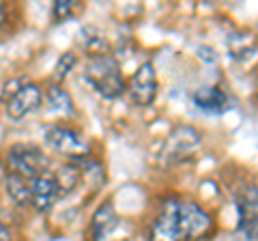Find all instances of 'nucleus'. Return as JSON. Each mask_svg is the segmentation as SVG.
I'll use <instances>...</instances> for the list:
<instances>
[{
    "label": "nucleus",
    "instance_id": "1",
    "mask_svg": "<svg viewBox=\"0 0 258 241\" xmlns=\"http://www.w3.org/2000/svg\"><path fill=\"white\" fill-rule=\"evenodd\" d=\"M213 230V220L187 198H168L149 226V241H200Z\"/></svg>",
    "mask_w": 258,
    "mask_h": 241
},
{
    "label": "nucleus",
    "instance_id": "2",
    "mask_svg": "<svg viewBox=\"0 0 258 241\" xmlns=\"http://www.w3.org/2000/svg\"><path fill=\"white\" fill-rule=\"evenodd\" d=\"M84 78L91 84L93 91L97 95H101L103 99H116L125 93L123 71H120L118 61L110 52L88 56L86 67H84Z\"/></svg>",
    "mask_w": 258,
    "mask_h": 241
},
{
    "label": "nucleus",
    "instance_id": "3",
    "mask_svg": "<svg viewBox=\"0 0 258 241\" xmlns=\"http://www.w3.org/2000/svg\"><path fill=\"white\" fill-rule=\"evenodd\" d=\"M43 138L54 153L69 157L71 162H78V159L91 155V142L86 140V136L69 125L54 123L50 127H45Z\"/></svg>",
    "mask_w": 258,
    "mask_h": 241
},
{
    "label": "nucleus",
    "instance_id": "4",
    "mask_svg": "<svg viewBox=\"0 0 258 241\" xmlns=\"http://www.w3.org/2000/svg\"><path fill=\"white\" fill-rule=\"evenodd\" d=\"M5 162L9 172L20 174L24 179H35V176L47 172V166H50L43 151L37 144H26V142L13 144V147L7 149Z\"/></svg>",
    "mask_w": 258,
    "mask_h": 241
},
{
    "label": "nucleus",
    "instance_id": "5",
    "mask_svg": "<svg viewBox=\"0 0 258 241\" xmlns=\"http://www.w3.org/2000/svg\"><path fill=\"white\" fill-rule=\"evenodd\" d=\"M237 205V241H256L258 239V188L243 186L235 194Z\"/></svg>",
    "mask_w": 258,
    "mask_h": 241
},
{
    "label": "nucleus",
    "instance_id": "6",
    "mask_svg": "<svg viewBox=\"0 0 258 241\" xmlns=\"http://www.w3.org/2000/svg\"><path fill=\"white\" fill-rule=\"evenodd\" d=\"M125 93L129 101L138 108L151 106L157 97V71L153 63H142V65L134 71V76L125 82Z\"/></svg>",
    "mask_w": 258,
    "mask_h": 241
},
{
    "label": "nucleus",
    "instance_id": "7",
    "mask_svg": "<svg viewBox=\"0 0 258 241\" xmlns=\"http://www.w3.org/2000/svg\"><path fill=\"white\" fill-rule=\"evenodd\" d=\"M198 149L200 136L196 130H191L187 125L174 127L172 134L164 142V157L166 162H185V159H194Z\"/></svg>",
    "mask_w": 258,
    "mask_h": 241
},
{
    "label": "nucleus",
    "instance_id": "8",
    "mask_svg": "<svg viewBox=\"0 0 258 241\" xmlns=\"http://www.w3.org/2000/svg\"><path fill=\"white\" fill-rule=\"evenodd\" d=\"M43 101V91L32 82H24L9 99H7V116L13 120H20L35 112Z\"/></svg>",
    "mask_w": 258,
    "mask_h": 241
},
{
    "label": "nucleus",
    "instance_id": "9",
    "mask_svg": "<svg viewBox=\"0 0 258 241\" xmlns=\"http://www.w3.org/2000/svg\"><path fill=\"white\" fill-rule=\"evenodd\" d=\"M62 198L60 190L54 181L52 172H43L30 179V207L39 213H45L56 205V200Z\"/></svg>",
    "mask_w": 258,
    "mask_h": 241
},
{
    "label": "nucleus",
    "instance_id": "10",
    "mask_svg": "<svg viewBox=\"0 0 258 241\" xmlns=\"http://www.w3.org/2000/svg\"><path fill=\"white\" fill-rule=\"evenodd\" d=\"M118 215L112 200H103V203L95 209L91 218V241H110L116 230Z\"/></svg>",
    "mask_w": 258,
    "mask_h": 241
},
{
    "label": "nucleus",
    "instance_id": "11",
    "mask_svg": "<svg viewBox=\"0 0 258 241\" xmlns=\"http://www.w3.org/2000/svg\"><path fill=\"white\" fill-rule=\"evenodd\" d=\"M194 103H196V108L205 110V112L222 114V112L230 108V97L217 86H203L194 93Z\"/></svg>",
    "mask_w": 258,
    "mask_h": 241
},
{
    "label": "nucleus",
    "instance_id": "12",
    "mask_svg": "<svg viewBox=\"0 0 258 241\" xmlns=\"http://www.w3.org/2000/svg\"><path fill=\"white\" fill-rule=\"evenodd\" d=\"M43 101L47 103V108L52 112H56V114H60V116H71L76 112L74 99H71V95L64 91L60 84L47 86L45 93H43Z\"/></svg>",
    "mask_w": 258,
    "mask_h": 241
},
{
    "label": "nucleus",
    "instance_id": "13",
    "mask_svg": "<svg viewBox=\"0 0 258 241\" xmlns=\"http://www.w3.org/2000/svg\"><path fill=\"white\" fill-rule=\"evenodd\" d=\"M82 168H80L76 162H64L58 166V170L54 172V181H56V186H58L60 190V196H67L71 194L78 186H80V181H82Z\"/></svg>",
    "mask_w": 258,
    "mask_h": 241
},
{
    "label": "nucleus",
    "instance_id": "14",
    "mask_svg": "<svg viewBox=\"0 0 258 241\" xmlns=\"http://www.w3.org/2000/svg\"><path fill=\"white\" fill-rule=\"evenodd\" d=\"M5 190L9 198L20 207H30V179L9 172L5 176Z\"/></svg>",
    "mask_w": 258,
    "mask_h": 241
},
{
    "label": "nucleus",
    "instance_id": "15",
    "mask_svg": "<svg viewBox=\"0 0 258 241\" xmlns=\"http://www.w3.org/2000/svg\"><path fill=\"white\" fill-rule=\"evenodd\" d=\"M76 65H78V56L74 52L60 54V58L56 61V67H54V80L56 82H62V80L76 69Z\"/></svg>",
    "mask_w": 258,
    "mask_h": 241
},
{
    "label": "nucleus",
    "instance_id": "16",
    "mask_svg": "<svg viewBox=\"0 0 258 241\" xmlns=\"http://www.w3.org/2000/svg\"><path fill=\"white\" fill-rule=\"evenodd\" d=\"M78 13V5L74 0H56L52 7V18L54 22H67Z\"/></svg>",
    "mask_w": 258,
    "mask_h": 241
},
{
    "label": "nucleus",
    "instance_id": "17",
    "mask_svg": "<svg viewBox=\"0 0 258 241\" xmlns=\"http://www.w3.org/2000/svg\"><path fill=\"white\" fill-rule=\"evenodd\" d=\"M0 241H11V230L7 228L5 222H0Z\"/></svg>",
    "mask_w": 258,
    "mask_h": 241
},
{
    "label": "nucleus",
    "instance_id": "18",
    "mask_svg": "<svg viewBox=\"0 0 258 241\" xmlns=\"http://www.w3.org/2000/svg\"><path fill=\"white\" fill-rule=\"evenodd\" d=\"M5 24H7V9H5V5H0V35H3Z\"/></svg>",
    "mask_w": 258,
    "mask_h": 241
}]
</instances>
